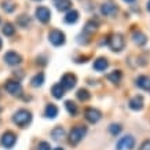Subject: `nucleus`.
I'll use <instances>...</instances> for the list:
<instances>
[{
    "mask_svg": "<svg viewBox=\"0 0 150 150\" xmlns=\"http://www.w3.org/2000/svg\"><path fill=\"white\" fill-rule=\"evenodd\" d=\"M87 134V127L86 125H76L73 127L69 132V142L70 145H79L83 141V138Z\"/></svg>",
    "mask_w": 150,
    "mask_h": 150,
    "instance_id": "nucleus-1",
    "label": "nucleus"
},
{
    "mask_svg": "<svg viewBox=\"0 0 150 150\" xmlns=\"http://www.w3.org/2000/svg\"><path fill=\"white\" fill-rule=\"evenodd\" d=\"M108 46L112 51L114 52H120V51L124 50V47H125V40H124V37L121 33H113L112 36L109 37V40H108Z\"/></svg>",
    "mask_w": 150,
    "mask_h": 150,
    "instance_id": "nucleus-2",
    "label": "nucleus"
},
{
    "mask_svg": "<svg viewBox=\"0 0 150 150\" xmlns=\"http://www.w3.org/2000/svg\"><path fill=\"white\" fill-rule=\"evenodd\" d=\"M30 120H32V113L25 109H21L18 112H15L13 116V121L17 125H19V127H26L28 124L30 123Z\"/></svg>",
    "mask_w": 150,
    "mask_h": 150,
    "instance_id": "nucleus-3",
    "label": "nucleus"
},
{
    "mask_svg": "<svg viewBox=\"0 0 150 150\" xmlns=\"http://www.w3.org/2000/svg\"><path fill=\"white\" fill-rule=\"evenodd\" d=\"M48 40L52 46L59 47V46H64L65 44V33L58 30V29H54L48 33Z\"/></svg>",
    "mask_w": 150,
    "mask_h": 150,
    "instance_id": "nucleus-4",
    "label": "nucleus"
},
{
    "mask_svg": "<svg viewBox=\"0 0 150 150\" xmlns=\"http://www.w3.org/2000/svg\"><path fill=\"white\" fill-rule=\"evenodd\" d=\"M135 146V138L132 135H125V137L120 138V141L117 142V150H132Z\"/></svg>",
    "mask_w": 150,
    "mask_h": 150,
    "instance_id": "nucleus-5",
    "label": "nucleus"
},
{
    "mask_svg": "<svg viewBox=\"0 0 150 150\" xmlns=\"http://www.w3.org/2000/svg\"><path fill=\"white\" fill-rule=\"evenodd\" d=\"M15 142H17V137H15V134L11 131H6L1 138H0V143L3 147L6 149H11L14 145H15Z\"/></svg>",
    "mask_w": 150,
    "mask_h": 150,
    "instance_id": "nucleus-6",
    "label": "nucleus"
},
{
    "mask_svg": "<svg viewBox=\"0 0 150 150\" xmlns=\"http://www.w3.org/2000/svg\"><path fill=\"white\" fill-rule=\"evenodd\" d=\"M100 13L105 17H113L117 13V6H116L113 0H108V1H105L103 4L100 6Z\"/></svg>",
    "mask_w": 150,
    "mask_h": 150,
    "instance_id": "nucleus-7",
    "label": "nucleus"
},
{
    "mask_svg": "<svg viewBox=\"0 0 150 150\" xmlns=\"http://www.w3.org/2000/svg\"><path fill=\"white\" fill-rule=\"evenodd\" d=\"M84 117H86V120L88 121V123L95 124L102 118V113H100L98 109L88 108V109H86V112H84Z\"/></svg>",
    "mask_w": 150,
    "mask_h": 150,
    "instance_id": "nucleus-8",
    "label": "nucleus"
},
{
    "mask_svg": "<svg viewBox=\"0 0 150 150\" xmlns=\"http://www.w3.org/2000/svg\"><path fill=\"white\" fill-rule=\"evenodd\" d=\"M76 83H77V79H76L74 74H72V73H65L64 76H62V79H61V83H59V84L64 87L65 90H72V88H74Z\"/></svg>",
    "mask_w": 150,
    "mask_h": 150,
    "instance_id": "nucleus-9",
    "label": "nucleus"
},
{
    "mask_svg": "<svg viewBox=\"0 0 150 150\" xmlns=\"http://www.w3.org/2000/svg\"><path fill=\"white\" fill-rule=\"evenodd\" d=\"M35 15H36V18L43 23H47L51 19V11L47 8V7H44V6L37 7L36 11H35Z\"/></svg>",
    "mask_w": 150,
    "mask_h": 150,
    "instance_id": "nucleus-10",
    "label": "nucleus"
},
{
    "mask_svg": "<svg viewBox=\"0 0 150 150\" xmlns=\"http://www.w3.org/2000/svg\"><path fill=\"white\" fill-rule=\"evenodd\" d=\"M6 87V91L11 94V95H21V92H22V86L19 84L18 81H15V80H8V81H6L4 84Z\"/></svg>",
    "mask_w": 150,
    "mask_h": 150,
    "instance_id": "nucleus-11",
    "label": "nucleus"
},
{
    "mask_svg": "<svg viewBox=\"0 0 150 150\" xmlns=\"http://www.w3.org/2000/svg\"><path fill=\"white\" fill-rule=\"evenodd\" d=\"M4 61H6V64L10 65V66H15V65H19L22 62V58H21V55L17 54V52L8 51V52H6V55H4Z\"/></svg>",
    "mask_w": 150,
    "mask_h": 150,
    "instance_id": "nucleus-12",
    "label": "nucleus"
},
{
    "mask_svg": "<svg viewBox=\"0 0 150 150\" xmlns=\"http://www.w3.org/2000/svg\"><path fill=\"white\" fill-rule=\"evenodd\" d=\"M143 105H145V100H143V96H142V95H135L134 98H131V99H129V102H128L129 109H131V110H135V112H138V110H142Z\"/></svg>",
    "mask_w": 150,
    "mask_h": 150,
    "instance_id": "nucleus-13",
    "label": "nucleus"
},
{
    "mask_svg": "<svg viewBox=\"0 0 150 150\" xmlns=\"http://www.w3.org/2000/svg\"><path fill=\"white\" fill-rule=\"evenodd\" d=\"M108 66H109V62H108V59L103 58V57L95 59V62H94V69H95L96 72H103V70L108 69Z\"/></svg>",
    "mask_w": 150,
    "mask_h": 150,
    "instance_id": "nucleus-14",
    "label": "nucleus"
},
{
    "mask_svg": "<svg viewBox=\"0 0 150 150\" xmlns=\"http://www.w3.org/2000/svg\"><path fill=\"white\" fill-rule=\"evenodd\" d=\"M54 4L58 11H69L72 7V0H54Z\"/></svg>",
    "mask_w": 150,
    "mask_h": 150,
    "instance_id": "nucleus-15",
    "label": "nucleus"
},
{
    "mask_svg": "<svg viewBox=\"0 0 150 150\" xmlns=\"http://www.w3.org/2000/svg\"><path fill=\"white\" fill-rule=\"evenodd\" d=\"M79 17H80V14L79 11L76 10H69L66 15H65V22L66 23H76L79 21Z\"/></svg>",
    "mask_w": 150,
    "mask_h": 150,
    "instance_id": "nucleus-16",
    "label": "nucleus"
},
{
    "mask_svg": "<svg viewBox=\"0 0 150 150\" xmlns=\"http://www.w3.org/2000/svg\"><path fill=\"white\" fill-rule=\"evenodd\" d=\"M137 86L145 91H150V77L147 76H141L137 79Z\"/></svg>",
    "mask_w": 150,
    "mask_h": 150,
    "instance_id": "nucleus-17",
    "label": "nucleus"
},
{
    "mask_svg": "<svg viewBox=\"0 0 150 150\" xmlns=\"http://www.w3.org/2000/svg\"><path fill=\"white\" fill-rule=\"evenodd\" d=\"M51 94H52V96L54 98H57V99H61V98H64L65 95V88L61 84H54L52 86V88H51Z\"/></svg>",
    "mask_w": 150,
    "mask_h": 150,
    "instance_id": "nucleus-18",
    "label": "nucleus"
},
{
    "mask_svg": "<svg viewBox=\"0 0 150 150\" xmlns=\"http://www.w3.org/2000/svg\"><path fill=\"white\" fill-rule=\"evenodd\" d=\"M44 114H46V117H48V118H55L58 116V108H57L54 103H48L46 106Z\"/></svg>",
    "mask_w": 150,
    "mask_h": 150,
    "instance_id": "nucleus-19",
    "label": "nucleus"
},
{
    "mask_svg": "<svg viewBox=\"0 0 150 150\" xmlns=\"http://www.w3.org/2000/svg\"><path fill=\"white\" fill-rule=\"evenodd\" d=\"M121 79H123L121 70H113L112 73L108 74V80H109L110 83H113V84H118V83L121 81Z\"/></svg>",
    "mask_w": 150,
    "mask_h": 150,
    "instance_id": "nucleus-20",
    "label": "nucleus"
},
{
    "mask_svg": "<svg viewBox=\"0 0 150 150\" xmlns=\"http://www.w3.org/2000/svg\"><path fill=\"white\" fill-rule=\"evenodd\" d=\"M134 41L137 43L138 46H145L146 43H147V37H146L145 33H142V32H134Z\"/></svg>",
    "mask_w": 150,
    "mask_h": 150,
    "instance_id": "nucleus-21",
    "label": "nucleus"
},
{
    "mask_svg": "<svg viewBox=\"0 0 150 150\" xmlns=\"http://www.w3.org/2000/svg\"><path fill=\"white\" fill-rule=\"evenodd\" d=\"M98 30V23L94 22V21H88L86 23V26L83 29V32L87 33V35H92V33H95Z\"/></svg>",
    "mask_w": 150,
    "mask_h": 150,
    "instance_id": "nucleus-22",
    "label": "nucleus"
},
{
    "mask_svg": "<svg viewBox=\"0 0 150 150\" xmlns=\"http://www.w3.org/2000/svg\"><path fill=\"white\" fill-rule=\"evenodd\" d=\"M65 135V129L62 127H55L52 131H51V137L54 141H59V139H62Z\"/></svg>",
    "mask_w": 150,
    "mask_h": 150,
    "instance_id": "nucleus-23",
    "label": "nucleus"
},
{
    "mask_svg": "<svg viewBox=\"0 0 150 150\" xmlns=\"http://www.w3.org/2000/svg\"><path fill=\"white\" fill-rule=\"evenodd\" d=\"M65 108H66V110H68V113L70 116H76L77 114V105L72 102V100H66L65 102Z\"/></svg>",
    "mask_w": 150,
    "mask_h": 150,
    "instance_id": "nucleus-24",
    "label": "nucleus"
},
{
    "mask_svg": "<svg viewBox=\"0 0 150 150\" xmlns=\"http://www.w3.org/2000/svg\"><path fill=\"white\" fill-rule=\"evenodd\" d=\"M76 95H77V98H79L80 100H81V102H87V100L91 98V94L87 91L86 88H80V90L77 91V94H76Z\"/></svg>",
    "mask_w": 150,
    "mask_h": 150,
    "instance_id": "nucleus-25",
    "label": "nucleus"
},
{
    "mask_svg": "<svg viewBox=\"0 0 150 150\" xmlns=\"http://www.w3.org/2000/svg\"><path fill=\"white\" fill-rule=\"evenodd\" d=\"M1 30H3V33H4L6 36H13L14 33H15V28H14L13 23L7 22V23H4V25H3Z\"/></svg>",
    "mask_w": 150,
    "mask_h": 150,
    "instance_id": "nucleus-26",
    "label": "nucleus"
},
{
    "mask_svg": "<svg viewBox=\"0 0 150 150\" xmlns=\"http://www.w3.org/2000/svg\"><path fill=\"white\" fill-rule=\"evenodd\" d=\"M44 83V74L43 73H37L36 76L32 79V86L33 87H41Z\"/></svg>",
    "mask_w": 150,
    "mask_h": 150,
    "instance_id": "nucleus-27",
    "label": "nucleus"
},
{
    "mask_svg": "<svg viewBox=\"0 0 150 150\" xmlns=\"http://www.w3.org/2000/svg\"><path fill=\"white\" fill-rule=\"evenodd\" d=\"M1 7H3V10H4L6 13H13L14 10H15V3L11 1V0H6V1H3Z\"/></svg>",
    "mask_w": 150,
    "mask_h": 150,
    "instance_id": "nucleus-28",
    "label": "nucleus"
},
{
    "mask_svg": "<svg viewBox=\"0 0 150 150\" xmlns=\"http://www.w3.org/2000/svg\"><path fill=\"white\" fill-rule=\"evenodd\" d=\"M121 125L120 124H110V127H109V131L112 135H118L120 132H121Z\"/></svg>",
    "mask_w": 150,
    "mask_h": 150,
    "instance_id": "nucleus-29",
    "label": "nucleus"
},
{
    "mask_svg": "<svg viewBox=\"0 0 150 150\" xmlns=\"http://www.w3.org/2000/svg\"><path fill=\"white\" fill-rule=\"evenodd\" d=\"M18 23L21 26H28V23H29V18H28L26 15H21L18 18Z\"/></svg>",
    "mask_w": 150,
    "mask_h": 150,
    "instance_id": "nucleus-30",
    "label": "nucleus"
},
{
    "mask_svg": "<svg viewBox=\"0 0 150 150\" xmlns=\"http://www.w3.org/2000/svg\"><path fill=\"white\" fill-rule=\"evenodd\" d=\"M37 150H51V146L48 142H40L37 146Z\"/></svg>",
    "mask_w": 150,
    "mask_h": 150,
    "instance_id": "nucleus-31",
    "label": "nucleus"
},
{
    "mask_svg": "<svg viewBox=\"0 0 150 150\" xmlns=\"http://www.w3.org/2000/svg\"><path fill=\"white\" fill-rule=\"evenodd\" d=\"M139 150H150V141H149V139L142 143L141 147H139Z\"/></svg>",
    "mask_w": 150,
    "mask_h": 150,
    "instance_id": "nucleus-32",
    "label": "nucleus"
},
{
    "mask_svg": "<svg viewBox=\"0 0 150 150\" xmlns=\"http://www.w3.org/2000/svg\"><path fill=\"white\" fill-rule=\"evenodd\" d=\"M146 7H147V11H149V13H150V0H149V1H147V6H146Z\"/></svg>",
    "mask_w": 150,
    "mask_h": 150,
    "instance_id": "nucleus-33",
    "label": "nucleus"
},
{
    "mask_svg": "<svg viewBox=\"0 0 150 150\" xmlns=\"http://www.w3.org/2000/svg\"><path fill=\"white\" fill-rule=\"evenodd\" d=\"M123 1H125V3H132V1H135V0H123Z\"/></svg>",
    "mask_w": 150,
    "mask_h": 150,
    "instance_id": "nucleus-34",
    "label": "nucleus"
},
{
    "mask_svg": "<svg viewBox=\"0 0 150 150\" xmlns=\"http://www.w3.org/2000/svg\"><path fill=\"white\" fill-rule=\"evenodd\" d=\"M54 150H64V149H62V147H55Z\"/></svg>",
    "mask_w": 150,
    "mask_h": 150,
    "instance_id": "nucleus-35",
    "label": "nucleus"
},
{
    "mask_svg": "<svg viewBox=\"0 0 150 150\" xmlns=\"http://www.w3.org/2000/svg\"><path fill=\"white\" fill-rule=\"evenodd\" d=\"M1 46H3V43H1V39H0V48H1Z\"/></svg>",
    "mask_w": 150,
    "mask_h": 150,
    "instance_id": "nucleus-36",
    "label": "nucleus"
},
{
    "mask_svg": "<svg viewBox=\"0 0 150 150\" xmlns=\"http://www.w3.org/2000/svg\"><path fill=\"white\" fill-rule=\"evenodd\" d=\"M35 1H39V0H35Z\"/></svg>",
    "mask_w": 150,
    "mask_h": 150,
    "instance_id": "nucleus-37",
    "label": "nucleus"
},
{
    "mask_svg": "<svg viewBox=\"0 0 150 150\" xmlns=\"http://www.w3.org/2000/svg\"><path fill=\"white\" fill-rule=\"evenodd\" d=\"M0 110H1V109H0Z\"/></svg>",
    "mask_w": 150,
    "mask_h": 150,
    "instance_id": "nucleus-38",
    "label": "nucleus"
}]
</instances>
